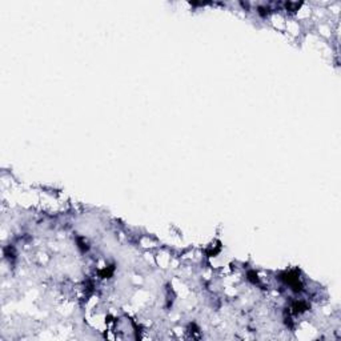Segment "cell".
I'll return each instance as SVG.
<instances>
[{"label": "cell", "instance_id": "6da1fadb", "mask_svg": "<svg viewBox=\"0 0 341 341\" xmlns=\"http://www.w3.org/2000/svg\"><path fill=\"white\" fill-rule=\"evenodd\" d=\"M283 280H285V283L289 285V287H292L293 289H296V290H300V288H301L300 277H299V275H297L296 272H289V273H287V275H285V277H283Z\"/></svg>", "mask_w": 341, "mask_h": 341}, {"label": "cell", "instance_id": "7a4b0ae2", "mask_svg": "<svg viewBox=\"0 0 341 341\" xmlns=\"http://www.w3.org/2000/svg\"><path fill=\"white\" fill-rule=\"evenodd\" d=\"M293 308H294V312H296V313L303 312V311H305V309H306V304H305V303H303V301H300V303H294Z\"/></svg>", "mask_w": 341, "mask_h": 341}, {"label": "cell", "instance_id": "3957f363", "mask_svg": "<svg viewBox=\"0 0 341 341\" xmlns=\"http://www.w3.org/2000/svg\"><path fill=\"white\" fill-rule=\"evenodd\" d=\"M112 273H113V266H108V269L105 268L104 271L101 272V277H109Z\"/></svg>", "mask_w": 341, "mask_h": 341}]
</instances>
